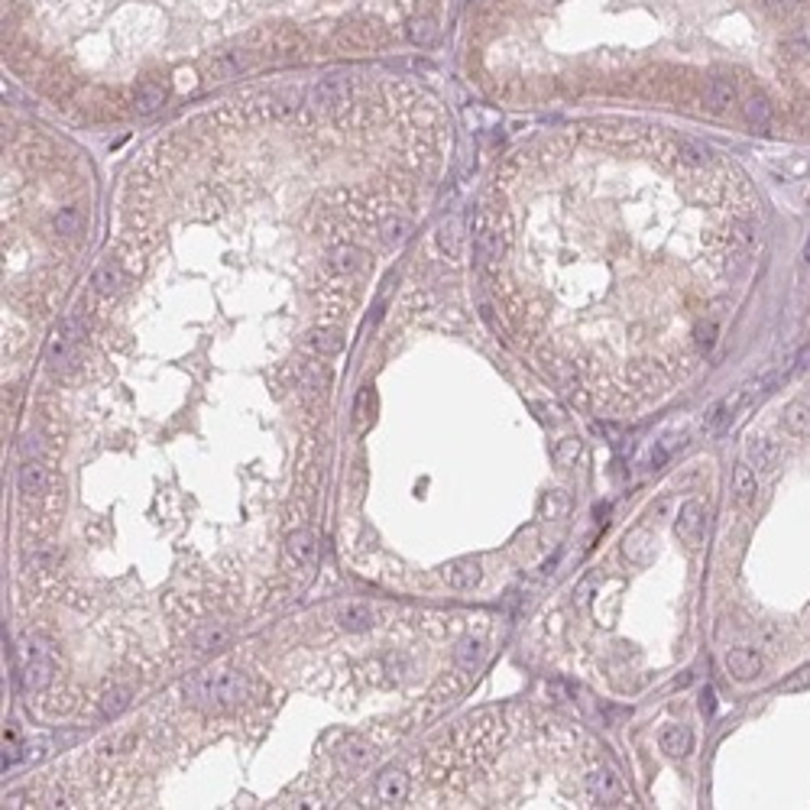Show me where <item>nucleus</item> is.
<instances>
[{"label":"nucleus","mask_w":810,"mask_h":810,"mask_svg":"<svg viewBox=\"0 0 810 810\" xmlns=\"http://www.w3.org/2000/svg\"><path fill=\"white\" fill-rule=\"evenodd\" d=\"M185 693L188 701L201 710H230L246 701L250 684L237 671H204L185 684Z\"/></svg>","instance_id":"f257e3e1"},{"label":"nucleus","mask_w":810,"mask_h":810,"mask_svg":"<svg viewBox=\"0 0 810 810\" xmlns=\"http://www.w3.org/2000/svg\"><path fill=\"white\" fill-rule=\"evenodd\" d=\"M386 43V29L380 23H347L334 33V49L344 52H366V49H380Z\"/></svg>","instance_id":"f03ea898"},{"label":"nucleus","mask_w":810,"mask_h":810,"mask_svg":"<svg viewBox=\"0 0 810 810\" xmlns=\"http://www.w3.org/2000/svg\"><path fill=\"white\" fill-rule=\"evenodd\" d=\"M675 532L684 545L691 548H701L703 545V535H707V512H703V503L701 499H687L681 506L675 519Z\"/></svg>","instance_id":"7ed1b4c3"},{"label":"nucleus","mask_w":810,"mask_h":810,"mask_svg":"<svg viewBox=\"0 0 810 810\" xmlns=\"http://www.w3.org/2000/svg\"><path fill=\"white\" fill-rule=\"evenodd\" d=\"M250 46H256L266 55H292L302 49V36L292 26H272V29H260L250 36Z\"/></svg>","instance_id":"20e7f679"},{"label":"nucleus","mask_w":810,"mask_h":810,"mask_svg":"<svg viewBox=\"0 0 810 810\" xmlns=\"http://www.w3.org/2000/svg\"><path fill=\"white\" fill-rule=\"evenodd\" d=\"M587 801L599 804V807H613L616 801H623V781L613 768H593L587 775Z\"/></svg>","instance_id":"39448f33"},{"label":"nucleus","mask_w":810,"mask_h":810,"mask_svg":"<svg viewBox=\"0 0 810 810\" xmlns=\"http://www.w3.org/2000/svg\"><path fill=\"white\" fill-rule=\"evenodd\" d=\"M723 665H726V671H729V677H736V681H755V677L765 671V658H762L755 649H745V645L726 649Z\"/></svg>","instance_id":"423d86ee"},{"label":"nucleus","mask_w":810,"mask_h":810,"mask_svg":"<svg viewBox=\"0 0 810 810\" xmlns=\"http://www.w3.org/2000/svg\"><path fill=\"white\" fill-rule=\"evenodd\" d=\"M480 580H483V571L477 557H457V561H451L444 567V583H448L451 590H473Z\"/></svg>","instance_id":"0eeeda50"},{"label":"nucleus","mask_w":810,"mask_h":810,"mask_svg":"<svg viewBox=\"0 0 810 810\" xmlns=\"http://www.w3.org/2000/svg\"><path fill=\"white\" fill-rule=\"evenodd\" d=\"M655 548H658V541H655V535L649 532V529H632V532L623 538V555L629 557V564H651L655 561Z\"/></svg>","instance_id":"6e6552de"},{"label":"nucleus","mask_w":810,"mask_h":810,"mask_svg":"<svg viewBox=\"0 0 810 810\" xmlns=\"http://www.w3.org/2000/svg\"><path fill=\"white\" fill-rule=\"evenodd\" d=\"M745 457H749V464L759 473H768V470H775L778 460H781V448H778V441L765 438V434H752Z\"/></svg>","instance_id":"1a4fd4ad"},{"label":"nucleus","mask_w":810,"mask_h":810,"mask_svg":"<svg viewBox=\"0 0 810 810\" xmlns=\"http://www.w3.org/2000/svg\"><path fill=\"white\" fill-rule=\"evenodd\" d=\"M736 98H739V91H736V85L729 78H710L707 88H703V107H707L710 114L729 110L736 104Z\"/></svg>","instance_id":"9d476101"},{"label":"nucleus","mask_w":810,"mask_h":810,"mask_svg":"<svg viewBox=\"0 0 810 810\" xmlns=\"http://www.w3.org/2000/svg\"><path fill=\"white\" fill-rule=\"evenodd\" d=\"M658 745H661L665 755H671V759H684V755H691V749H693V733L687 729V726H681V723L661 726Z\"/></svg>","instance_id":"9b49d317"},{"label":"nucleus","mask_w":810,"mask_h":810,"mask_svg":"<svg viewBox=\"0 0 810 810\" xmlns=\"http://www.w3.org/2000/svg\"><path fill=\"white\" fill-rule=\"evenodd\" d=\"M376 797L383 804H402L409 797V778H405L402 768H386L380 778H376Z\"/></svg>","instance_id":"f8f14e48"},{"label":"nucleus","mask_w":810,"mask_h":810,"mask_svg":"<svg viewBox=\"0 0 810 810\" xmlns=\"http://www.w3.org/2000/svg\"><path fill=\"white\" fill-rule=\"evenodd\" d=\"M91 286L98 296H117L120 288L127 286V276H124V270H120V263L117 260H104L98 263V270H94L91 276Z\"/></svg>","instance_id":"ddd939ff"},{"label":"nucleus","mask_w":810,"mask_h":810,"mask_svg":"<svg viewBox=\"0 0 810 810\" xmlns=\"http://www.w3.org/2000/svg\"><path fill=\"white\" fill-rule=\"evenodd\" d=\"M17 483H20V493H26V496H43L49 490V470L39 460H26L17 473Z\"/></svg>","instance_id":"4468645a"},{"label":"nucleus","mask_w":810,"mask_h":810,"mask_svg":"<svg viewBox=\"0 0 810 810\" xmlns=\"http://www.w3.org/2000/svg\"><path fill=\"white\" fill-rule=\"evenodd\" d=\"M347 98H350V85H347L344 78H338V81H321V85L312 91L308 104H312L314 110L318 107H340V104H347Z\"/></svg>","instance_id":"2eb2a0df"},{"label":"nucleus","mask_w":810,"mask_h":810,"mask_svg":"<svg viewBox=\"0 0 810 810\" xmlns=\"http://www.w3.org/2000/svg\"><path fill=\"white\" fill-rule=\"evenodd\" d=\"M733 493L743 506H749L752 499H755V493H759V470H755L749 460L733 467Z\"/></svg>","instance_id":"dca6fc26"},{"label":"nucleus","mask_w":810,"mask_h":810,"mask_svg":"<svg viewBox=\"0 0 810 810\" xmlns=\"http://www.w3.org/2000/svg\"><path fill=\"white\" fill-rule=\"evenodd\" d=\"M46 363H49L52 370H68L75 363V340H68L65 334L55 331L49 338V347H46Z\"/></svg>","instance_id":"f3484780"},{"label":"nucleus","mask_w":810,"mask_h":810,"mask_svg":"<svg viewBox=\"0 0 810 810\" xmlns=\"http://www.w3.org/2000/svg\"><path fill=\"white\" fill-rule=\"evenodd\" d=\"M785 431L791 438H807L810 434V402H788L785 405Z\"/></svg>","instance_id":"a211bd4d"},{"label":"nucleus","mask_w":810,"mask_h":810,"mask_svg":"<svg viewBox=\"0 0 810 810\" xmlns=\"http://www.w3.org/2000/svg\"><path fill=\"white\" fill-rule=\"evenodd\" d=\"M338 623L347 632H363V629L373 625V609L366 603H347V606L338 609Z\"/></svg>","instance_id":"6ab92c4d"},{"label":"nucleus","mask_w":810,"mask_h":810,"mask_svg":"<svg viewBox=\"0 0 810 810\" xmlns=\"http://www.w3.org/2000/svg\"><path fill=\"white\" fill-rule=\"evenodd\" d=\"M162 104H166V88H162V85L143 81V85L136 88V94H133V110L140 114V117H146V114H156Z\"/></svg>","instance_id":"aec40b11"},{"label":"nucleus","mask_w":810,"mask_h":810,"mask_svg":"<svg viewBox=\"0 0 810 810\" xmlns=\"http://www.w3.org/2000/svg\"><path fill=\"white\" fill-rule=\"evenodd\" d=\"M454 658H457V665L464 668V671H477V668H480V661L486 658V642L467 635V639L457 642Z\"/></svg>","instance_id":"412c9836"},{"label":"nucleus","mask_w":810,"mask_h":810,"mask_svg":"<svg viewBox=\"0 0 810 810\" xmlns=\"http://www.w3.org/2000/svg\"><path fill=\"white\" fill-rule=\"evenodd\" d=\"M286 557L296 567H305L314 561V538L312 532H292L286 541Z\"/></svg>","instance_id":"4be33fe9"},{"label":"nucleus","mask_w":810,"mask_h":810,"mask_svg":"<svg viewBox=\"0 0 810 810\" xmlns=\"http://www.w3.org/2000/svg\"><path fill=\"white\" fill-rule=\"evenodd\" d=\"M81 227H85V218L78 208H59V214L52 218V230L59 237H75L81 234Z\"/></svg>","instance_id":"5701e85b"},{"label":"nucleus","mask_w":810,"mask_h":810,"mask_svg":"<svg viewBox=\"0 0 810 810\" xmlns=\"http://www.w3.org/2000/svg\"><path fill=\"white\" fill-rule=\"evenodd\" d=\"M363 266V253L357 250V246L344 244V246H334L331 250V270H338V272H354Z\"/></svg>","instance_id":"b1692460"},{"label":"nucleus","mask_w":810,"mask_h":810,"mask_svg":"<svg viewBox=\"0 0 810 810\" xmlns=\"http://www.w3.org/2000/svg\"><path fill=\"white\" fill-rule=\"evenodd\" d=\"M739 399H743V396H729V399H723L719 405H713V409L707 412V418H703V431H707V434H717V431L729 422V412L739 405Z\"/></svg>","instance_id":"393cba45"},{"label":"nucleus","mask_w":810,"mask_h":810,"mask_svg":"<svg viewBox=\"0 0 810 810\" xmlns=\"http://www.w3.org/2000/svg\"><path fill=\"white\" fill-rule=\"evenodd\" d=\"M340 755H344L347 765H354V768H363V765H370L373 759V749L370 743H363V739H357V736H350V739H344V745H340Z\"/></svg>","instance_id":"a878e982"},{"label":"nucleus","mask_w":810,"mask_h":810,"mask_svg":"<svg viewBox=\"0 0 810 810\" xmlns=\"http://www.w3.org/2000/svg\"><path fill=\"white\" fill-rule=\"evenodd\" d=\"M743 117H745L749 127L765 130L768 124H771V107H768L765 98H749V101L743 104Z\"/></svg>","instance_id":"bb28decb"},{"label":"nucleus","mask_w":810,"mask_h":810,"mask_svg":"<svg viewBox=\"0 0 810 810\" xmlns=\"http://www.w3.org/2000/svg\"><path fill=\"white\" fill-rule=\"evenodd\" d=\"M240 68H244V59H240V55H218V59L208 65V75L218 78V81H224V78L240 75Z\"/></svg>","instance_id":"cd10ccee"},{"label":"nucleus","mask_w":810,"mask_h":810,"mask_svg":"<svg viewBox=\"0 0 810 810\" xmlns=\"http://www.w3.org/2000/svg\"><path fill=\"white\" fill-rule=\"evenodd\" d=\"M130 687H110L107 693L101 697V710L107 713V717H117V713H124V710L130 707Z\"/></svg>","instance_id":"c85d7f7f"},{"label":"nucleus","mask_w":810,"mask_h":810,"mask_svg":"<svg viewBox=\"0 0 810 810\" xmlns=\"http://www.w3.org/2000/svg\"><path fill=\"white\" fill-rule=\"evenodd\" d=\"M312 347L318 354H340L344 338H340V331H334V328H321L312 334Z\"/></svg>","instance_id":"c756f323"},{"label":"nucleus","mask_w":810,"mask_h":810,"mask_svg":"<svg viewBox=\"0 0 810 810\" xmlns=\"http://www.w3.org/2000/svg\"><path fill=\"white\" fill-rule=\"evenodd\" d=\"M438 244H441V250H444L448 256H457V253H460V224H457L454 218L441 224Z\"/></svg>","instance_id":"7c9ffc66"},{"label":"nucleus","mask_w":810,"mask_h":810,"mask_svg":"<svg viewBox=\"0 0 810 810\" xmlns=\"http://www.w3.org/2000/svg\"><path fill=\"white\" fill-rule=\"evenodd\" d=\"M409 36H412V43H418V46H434L438 29H434V23H431L428 17H415L412 23H409Z\"/></svg>","instance_id":"2f4dec72"},{"label":"nucleus","mask_w":810,"mask_h":810,"mask_svg":"<svg viewBox=\"0 0 810 810\" xmlns=\"http://www.w3.org/2000/svg\"><path fill=\"white\" fill-rule=\"evenodd\" d=\"M567 509H571V499L564 493H548V496L541 499V515L545 519H561Z\"/></svg>","instance_id":"473e14b6"},{"label":"nucleus","mask_w":810,"mask_h":810,"mask_svg":"<svg viewBox=\"0 0 810 810\" xmlns=\"http://www.w3.org/2000/svg\"><path fill=\"white\" fill-rule=\"evenodd\" d=\"M224 642H227V632L208 625V629H201V632L194 635V649H198V651H211V649H218V645H224Z\"/></svg>","instance_id":"72a5a7b5"},{"label":"nucleus","mask_w":810,"mask_h":810,"mask_svg":"<svg viewBox=\"0 0 810 810\" xmlns=\"http://www.w3.org/2000/svg\"><path fill=\"white\" fill-rule=\"evenodd\" d=\"M577 457H580V441L577 438H564L555 448V464H561V467L577 464Z\"/></svg>","instance_id":"f704fd0d"},{"label":"nucleus","mask_w":810,"mask_h":810,"mask_svg":"<svg viewBox=\"0 0 810 810\" xmlns=\"http://www.w3.org/2000/svg\"><path fill=\"white\" fill-rule=\"evenodd\" d=\"M409 230H412V224L405 218H389L386 224H383V237H386V244H402L405 237H409Z\"/></svg>","instance_id":"c9c22d12"},{"label":"nucleus","mask_w":810,"mask_h":810,"mask_svg":"<svg viewBox=\"0 0 810 810\" xmlns=\"http://www.w3.org/2000/svg\"><path fill=\"white\" fill-rule=\"evenodd\" d=\"M59 334H65L68 340H78V338H85V318H78V314H65V318L59 321Z\"/></svg>","instance_id":"e433bc0d"},{"label":"nucleus","mask_w":810,"mask_h":810,"mask_svg":"<svg viewBox=\"0 0 810 810\" xmlns=\"http://www.w3.org/2000/svg\"><path fill=\"white\" fill-rule=\"evenodd\" d=\"M370 409H373V392H370V389H363L360 396H357V409H354L357 425H366V422H370Z\"/></svg>","instance_id":"4c0bfd02"},{"label":"nucleus","mask_w":810,"mask_h":810,"mask_svg":"<svg viewBox=\"0 0 810 810\" xmlns=\"http://www.w3.org/2000/svg\"><path fill=\"white\" fill-rule=\"evenodd\" d=\"M20 454H23L26 460H39V454H43L39 438H36V434H23V438H20Z\"/></svg>","instance_id":"58836bf2"},{"label":"nucleus","mask_w":810,"mask_h":810,"mask_svg":"<svg viewBox=\"0 0 810 810\" xmlns=\"http://www.w3.org/2000/svg\"><path fill=\"white\" fill-rule=\"evenodd\" d=\"M794 4H797V0H768V7L775 10V13H788Z\"/></svg>","instance_id":"ea45409f"},{"label":"nucleus","mask_w":810,"mask_h":810,"mask_svg":"<svg viewBox=\"0 0 810 810\" xmlns=\"http://www.w3.org/2000/svg\"><path fill=\"white\" fill-rule=\"evenodd\" d=\"M701 710L707 713V717L713 713V691H703V693H701Z\"/></svg>","instance_id":"a19ab883"},{"label":"nucleus","mask_w":810,"mask_h":810,"mask_svg":"<svg viewBox=\"0 0 810 810\" xmlns=\"http://www.w3.org/2000/svg\"><path fill=\"white\" fill-rule=\"evenodd\" d=\"M804 684H810V675H807V671H804V675H801V677H794V681H791V684H788V691H801Z\"/></svg>","instance_id":"79ce46f5"},{"label":"nucleus","mask_w":810,"mask_h":810,"mask_svg":"<svg viewBox=\"0 0 810 810\" xmlns=\"http://www.w3.org/2000/svg\"><path fill=\"white\" fill-rule=\"evenodd\" d=\"M807 260H810V240H807Z\"/></svg>","instance_id":"37998d69"}]
</instances>
